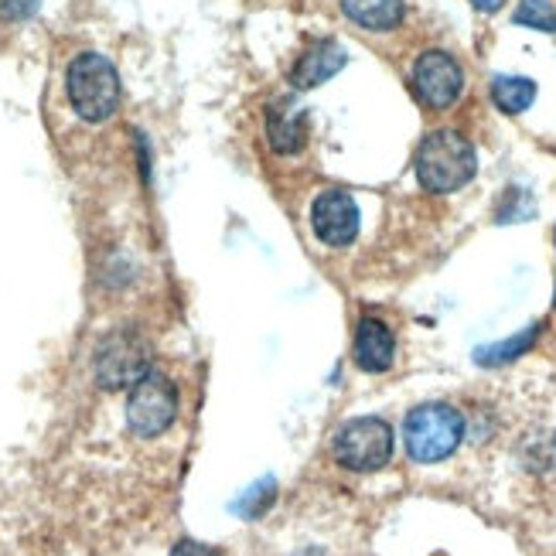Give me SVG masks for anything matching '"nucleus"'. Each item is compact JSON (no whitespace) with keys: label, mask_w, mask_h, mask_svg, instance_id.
I'll use <instances>...</instances> for the list:
<instances>
[{"label":"nucleus","mask_w":556,"mask_h":556,"mask_svg":"<svg viewBox=\"0 0 556 556\" xmlns=\"http://www.w3.org/2000/svg\"><path fill=\"white\" fill-rule=\"evenodd\" d=\"M417 178L433 195H447V191L465 188L475 172H478V154L471 148V140L462 137L457 130H433L424 137L417 151Z\"/></svg>","instance_id":"nucleus-2"},{"label":"nucleus","mask_w":556,"mask_h":556,"mask_svg":"<svg viewBox=\"0 0 556 556\" xmlns=\"http://www.w3.org/2000/svg\"><path fill=\"white\" fill-rule=\"evenodd\" d=\"M151 372V345L140 331H110L96 349V382L103 390H124Z\"/></svg>","instance_id":"nucleus-5"},{"label":"nucleus","mask_w":556,"mask_h":556,"mask_svg":"<svg viewBox=\"0 0 556 556\" xmlns=\"http://www.w3.org/2000/svg\"><path fill=\"white\" fill-rule=\"evenodd\" d=\"M492 100L502 113L519 116L533 106L536 100V83L533 79H522V76H495L492 79Z\"/></svg>","instance_id":"nucleus-13"},{"label":"nucleus","mask_w":556,"mask_h":556,"mask_svg":"<svg viewBox=\"0 0 556 556\" xmlns=\"http://www.w3.org/2000/svg\"><path fill=\"white\" fill-rule=\"evenodd\" d=\"M536 334H540V325L526 328L522 334L509 338V342H498V345H485V349H478V352H475V358L481 362V366H505V362H516L519 355H526L529 349H533Z\"/></svg>","instance_id":"nucleus-14"},{"label":"nucleus","mask_w":556,"mask_h":556,"mask_svg":"<svg viewBox=\"0 0 556 556\" xmlns=\"http://www.w3.org/2000/svg\"><path fill=\"white\" fill-rule=\"evenodd\" d=\"M471 4H475L481 14H495L498 8H505V0H471Z\"/></svg>","instance_id":"nucleus-18"},{"label":"nucleus","mask_w":556,"mask_h":556,"mask_svg":"<svg viewBox=\"0 0 556 556\" xmlns=\"http://www.w3.org/2000/svg\"><path fill=\"white\" fill-rule=\"evenodd\" d=\"M338 4L366 31H393L403 21V0H338Z\"/></svg>","instance_id":"nucleus-12"},{"label":"nucleus","mask_w":556,"mask_h":556,"mask_svg":"<svg viewBox=\"0 0 556 556\" xmlns=\"http://www.w3.org/2000/svg\"><path fill=\"white\" fill-rule=\"evenodd\" d=\"M68 103L86 124H103L119 106V76L106 55L83 52L68 62L65 72Z\"/></svg>","instance_id":"nucleus-3"},{"label":"nucleus","mask_w":556,"mask_h":556,"mask_svg":"<svg viewBox=\"0 0 556 556\" xmlns=\"http://www.w3.org/2000/svg\"><path fill=\"white\" fill-rule=\"evenodd\" d=\"M202 553H205V546H195L191 540L178 543V549H175V556H202Z\"/></svg>","instance_id":"nucleus-19"},{"label":"nucleus","mask_w":556,"mask_h":556,"mask_svg":"<svg viewBox=\"0 0 556 556\" xmlns=\"http://www.w3.org/2000/svg\"><path fill=\"white\" fill-rule=\"evenodd\" d=\"M358 223H362V215L349 191H338V188L321 191L311 205L314 236H318L325 247H349L358 232Z\"/></svg>","instance_id":"nucleus-8"},{"label":"nucleus","mask_w":556,"mask_h":556,"mask_svg":"<svg viewBox=\"0 0 556 556\" xmlns=\"http://www.w3.org/2000/svg\"><path fill=\"white\" fill-rule=\"evenodd\" d=\"M393 444V427L382 417H355L345 427H338L331 438V457L338 468L352 475H372L390 465Z\"/></svg>","instance_id":"nucleus-4"},{"label":"nucleus","mask_w":556,"mask_h":556,"mask_svg":"<svg viewBox=\"0 0 556 556\" xmlns=\"http://www.w3.org/2000/svg\"><path fill=\"white\" fill-rule=\"evenodd\" d=\"M468 420L457 406L451 403H420L406 414L403 424V444L406 454L414 457L417 465H438L465 444Z\"/></svg>","instance_id":"nucleus-1"},{"label":"nucleus","mask_w":556,"mask_h":556,"mask_svg":"<svg viewBox=\"0 0 556 556\" xmlns=\"http://www.w3.org/2000/svg\"><path fill=\"white\" fill-rule=\"evenodd\" d=\"M516 24L522 28H536V31H546V35H556V8L549 0H522L513 14Z\"/></svg>","instance_id":"nucleus-16"},{"label":"nucleus","mask_w":556,"mask_h":556,"mask_svg":"<svg viewBox=\"0 0 556 556\" xmlns=\"http://www.w3.org/2000/svg\"><path fill=\"white\" fill-rule=\"evenodd\" d=\"M274 498H277V481L267 475V478H260L256 485L232 505V509H236V516H243V519L256 522V519H263V513H267L270 505H274Z\"/></svg>","instance_id":"nucleus-15"},{"label":"nucleus","mask_w":556,"mask_h":556,"mask_svg":"<svg viewBox=\"0 0 556 556\" xmlns=\"http://www.w3.org/2000/svg\"><path fill=\"white\" fill-rule=\"evenodd\" d=\"M38 8V0H0V14L4 17H24Z\"/></svg>","instance_id":"nucleus-17"},{"label":"nucleus","mask_w":556,"mask_h":556,"mask_svg":"<svg viewBox=\"0 0 556 556\" xmlns=\"http://www.w3.org/2000/svg\"><path fill=\"white\" fill-rule=\"evenodd\" d=\"M345 68V48L338 41H318L298 59L294 72H290V86L294 89H314L328 83L334 72Z\"/></svg>","instance_id":"nucleus-10"},{"label":"nucleus","mask_w":556,"mask_h":556,"mask_svg":"<svg viewBox=\"0 0 556 556\" xmlns=\"http://www.w3.org/2000/svg\"><path fill=\"white\" fill-rule=\"evenodd\" d=\"M355 366L362 372H386L393 366L396 358V338H393V328L386 325L382 318H372V314H366V318L358 321L355 328Z\"/></svg>","instance_id":"nucleus-9"},{"label":"nucleus","mask_w":556,"mask_h":556,"mask_svg":"<svg viewBox=\"0 0 556 556\" xmlns=\"http://www.w3.org/2000/svg\"><path fill=\"white\" fill-rule=\"evenodd\" d=\"M267 137L274 143V151H280V154L301 151V143L307 137L304 113L298 106H290L287 100L274 103L270 113H267Z\"/></svg>","instance_id":"nucleus-11"},{"label":"nucleus","mask_w":556,"mask_h":556,"mask_svg":"<svg viewBox=\"0 0 556 556\" xmlns=\"http://www.w3.org/2000/svg\"><path fill=\"white\" fill-rule=\"evenodd\" d=\"M409 83H414L417 100L427 110H447L457 103V96L465 89V72L447 52H424L414 62Z\"/></svg>","instance_id":"nucleus-7"},{"label":"nucleus","mask_w":556,"mask_h":556,"mask_svg":"<svg viewBox=\"0 0 556 556\" xmlns=\"http://www.w3.org/2000/svg\"><path fill=\"white\" fill-rule=\"evenodd\" d=\"M175 420H178V390L172 379L161 372H148L140 382L130 386L127 427L137 433V438H143V441L161 438L164 430L175 427Z\"/></svg>","instance_id":"nucleus-6"}]
</instances>
